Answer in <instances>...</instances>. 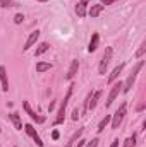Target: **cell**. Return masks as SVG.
Returning <instances> with one entry per match:
<instances>
[{"mask_svg":"<svg viewBox=\"0 0 146 147\" xmlns=\"http://www.w3.org/2000/svg\"><path fill=\"white\" fill-rule=\"evenodd\" d=\"M143 65H145V60H139V62L134 65V69H132L131 75H129V77H127V80H126V84H122V92H129V91H131V87L134 86L136 75H138V72L143 69Z\"/></svg>","mask_w":146,"mask_h":147,"instance_id":"obj_1","label":"cell"},{"mask_svg":"<svg viewBox=\"0 0 146 147\" xmlns=\"http://www.w3.org/2000/svg\"><path fill=\"white\" fill-rule=\"evenodd\" d=\"M126 111H127V105L122 103L120 108L115 111L113 116L110 118V121H112V128H119V127H120V123H122V120H124V116H126Z\"/></svg>","mask_w":146,"mask_h":147,"instance_id":"obj_2","label":"cell"},{"mask_svg":"<svg viewBox=\"0 0 146 147\" xmlns=\"http://www.w3.org/2000/svg\"><path fill=\"white\" fill-rule=\"evenodd\" d=\"M112 53H113V50L112 48H107L105 50V53H103V57H102V60H100V65H98V74H107V67H108L110 60H112Z\"/></svg>","mask_w":146,"mask_h":147,"instance_id":"obj_3","label":"cell"},{"mask_svg":"<svg viewBox=\"0 0 146 147\" xmlns=\"http://www.w3.org/2000/svg\"><path fill=\"white\" fill-rule=\"evenodd\" d=\"M119 92H122V82H120V80L112 86V89H110V92H108V98H107V101H105V106H110V105L115 101V98L119 96Z\"/></svg>","mask_w":146,"mask_h":147,"instance_id":"obj_4","label":"cell"},{"mask_svg":"<svg viewBox=\"0 0 146 147\" xmlns=\"http://www.w3.org/2000/svg\"><path fill=\"white\" fill-rule=\"evenodd\" d=\"M24 130H26V134H28V135H29V137L36 142L38 147H43V142H41V139H40V135H38L36 128H35L31 123H26V125H24Z\"/></svg>","mask_w":146,"mask_h":147,"instance_id":"obj_5","label":"cell"},{"mask_svg":"<svg viewBox=\"0 0 146 147\" xmlns=\"http://www.w3.org/2000/svg\"><path fill=\"white\" fill-rule=\"evenodd\" d=\"M102 94H103V91H96V92H89V98H88V105H86V110H95L96 108V105H98V101H100V98H102Z\"/></svg>","mask_w":146,"mask_h":147,"instance_id":"obj_6","label":"cell"},{"mask_svg":"<svg viewBox=\"0 0 146 147\" xmlns=\"http://www.w3.org/2000/svg\"><path fill=\"white\" fill-rule=\"evenodd\" d=\"M23 108H24V111L31 116V120H35L36 123H43V121H45V116H40L36 111L31 110V106H29V103H28V101H23Z\"/></svg>","mask_w":146,"mask_h":147,"instance_id":"obj_7","label":"cell"},{"mask_svg":"<svg viewBox=\"0 0 146 147\" xmlns=\"http://www.w3.org/2000/svg\"><path fill=\"white\" fill-rule=\"evenodd\" d=\"M89 2L91 0H79L76 3V14H77V17H86V9H88Z\"/></svg>","mask_w":146,"mask_h":147,"instance_id":"obj_8","label":"cell"},{"mask_svg":"<svg viewBox=\"0 0 146 147\" xmlns=\"http://www.w3.org/2000/svg\"><path fill=\"white\" fill-rule=\"evenodd\" d=\"M38 38H40V31H33L29 36H28V39H26V43H24V51H28L31 46H35V43L38 41Z\"/></svg>","mask_w":146,"mask_h":147,"instance_id":"obj_9","label":"cell"},{"mask_svg":"<svg viewBox=\"0 0 146 147\" xmlns=\"http://www.w3.org/2000/svg\"><path fill=\"white\" fill-rule=\"evenodd\" d=\"M124 67H126V63H119L113 70H112V74L108 75V84H113L117 79H119V75L122 74V70H124Z\"/></svg>","mask_w":146,"mask_h":147,"instance_id":"obj_10","label":"cell"},{"mask_svg":"<svg viewBox=\"0 0 146 147\" xmlns=\"http://www.w3.org/2000/svg\"><path fill=\"white\" fill-rule=\"evenodd\" d=\"M0 82H2V91L7 92L9 91V79H7V70L3 65H0Z\"/></svg>","mask_w":146,"mask_h":147,"instance_id":"obj_11","label":"cell"},{"mask_svg":"<svg viewBox=\"0 0 146 147\" xmlns=\"http://www.w3.org/2000/svg\"><path fill=\"white\" fill-rule=\"evenodd\" d=\"M77 70H79V62H77V60H72V63H71V67H69V72L65 75V79H67V80H72L74 77H76V74H77Z\"/></svg>","mask_w":146,"mask_h":147,"instance_id":"obj_12","label":"cell"},{"mask_svg":"<svg viewBox=\"0 0 146 147\" xmlns=\"http://www.w3.org/2000/svg\"><path fill=\"white\" fill-rule=\"evenodd\" d=\"M98 43H100V34H98V33H93L91 41H89V46H88V51H89V53L96 51V48H98Z\"/></svg>","mask_w":146,"mask_h":147,"instance_id":"obj_13","label":"cell"},{"mask_svg":"<svg viewBox=\"0 0 146 147\" xmlns=\"http://www.w3.org/2000/svg\"><path fill=\"white\" fill-rule=\"evenodd\" d=\"M103 9H105V7H103L102 3H96V5H91V7H89V10H88L86 14H89L91 17H98V16L103 12Z\"/></svg>","mask_w":146,"mask_h":147,"instance_id":"obj_14","label":"cell"},{"mask_svg":"<svg viewBox=\"0 0 146 147\" xmlns=\"http://www.w3.org/2000/svg\"><path fill=\"white\" fill-rule=\"evenodd\" d=\"M9 118L12 120V123H14L16 130H23V121H21V116H19V113H10V115H9Z\"/></svg>","mask_w":146,"mask_h":147,"instance_id":"obj_15","label":"cell"},{"mask_svg":"<svg viewBox=\"0 0 146 147\" xmlns=\"http://www.w3.org/2000/svg\"><path fill=\"white\" fill-rule=\"evenodd\" d=\"M50 69H53L52 63H46V62H40V63H36V72L38 74H43V72H46V70H50Z\"/></svg>","mask_w":146,"mask_h":147,"instance_id":"obj_16","label":"cell"},{"mask_svg":"<svg viewBox=\"0 0 146 147\" xmlns=\"http://www.w3.org/2000/svg\"><path fill=\"white\" fill-rule=\"evenodd\" d=\"M48 48H50V45L48 43H40L36 48V53H35V57H40V55H43L45 51H48Z\"/></svg>","mask_w":146,"mask_h":147,"instance_id":"obj_17","label":"cell"},{"mask_svg":"<svg viewBox=\"0 0 146 147\" xmlns=\"http://www.w3.org/2000/svg\"><path fill=\"white\" fill-rule=\"evenodd\" d=\"M110 118H112L110 115H105V118H103V120L100 121V125H98V134H102V132L105 130V127L110 123Z\"/></svg>","mask_w":146,"mask_h":147,"instance_id":"obj_18","label":"cell"},{"mask_svg":"<svg viewBox=\"0 0 146 147\" xmlns=\"http://www.w3.org/2000/svg\"><path fill=\"white\" fill-rule=\"evenodd\" d=\"M134 146H136V137L132 135V137H127L126 139V142H124L122 147H134Z\"/></svg>","mask_w":146,"mask_h":147,"instance_id":"obj_19","label":"cell"},{"mask_svg":"<svg viewBox=\"0 0 146 147\" xmlns=\"http://www.w3.org/2000/svg\"><path fill=\"white\" fill-rule=\"evenodd\" d=\"M145 51H146V45L143 43V45H141V48L138 50V53H136V57H138V58H141V57L145 55Z\"/></svg>","mask_w":146,"mask_h":147,"instance_id":"obj_20","label":"cell"},{"mask_svg":"<svg viewBox=\"0 0 146 147\" xmlns=\"http://www.w3.org/2000/svg\"><path fill=\"white\" fill-rule=\"evenodd\" d=\"M23 21H24V16H23V14H16V16H14V22H16V24H21Z\"/></svg>","mask_w":146,"mask_h":147,"instance_id":"obj_21","label":"cell"},{"mask_svg":"<svg viewBox=\"0 0 146 147\" xmlns=\"http://www.w3.org/2000/svg\"><path fill=\"white\" fill-rule=\"evenodd\" d=\"M98 142H100L98 139H93L91 142H88V144H84V146L86 147H98Z\"/></svg>","mask_w":146,"mask_h":147,"instance_id":"obj_22","label":"cell"},{"mask_svg":"<svg viewBox=\"0 0 146 147\" xmlns=\"http://www.w3.org/2000/svg\"><path fill=\"white\" fill-rule=\"evenodd\" d=\"M0 5L2 7H10L12 5V0H0Z\"/></svg>","mask_w":146,"mask_h":147,"instance_id":"obj_23","label":"cell"},{"mask_svg":"<svg viewBox=\"0 0 146 147\" xmlns=\"http://www.w3.org/2000/svg\"><path fill=\"white\" fill-rule=\"evenodd\" d=\"M113 2H117V0H102V5L105 7V5H112Z\"/></svg>","mask_w":146,"mask_h":147,"instance_id":"obj_24","label":"cell"},{"mask_svg":"<svg viewBox=\"0 0 146 147\" xmlns=\"http://www.w3.org/2000/svg\"><path fill=\"white\" fill-rule=\"evenodd\" d=\"M59 137H60V134H59L57 130H53V132H52V139H53V140H57Z\"/></svg>","mask_w":146,"mask_h":147,"instance_id":"obj_25","label":"cell"},{"mask_svg":"<svg viewBox=\"0 0 146 147\" xmlns=\"http://www.w3.org/2000/svg\"><path fill=\"white\" fill-rule=\"evenodd\" d=\"M77 118H79V111H77V108H76V110L72 111V120H77Z\"/></svg>","mask_w":146,"mask_h":147,"instance_id":"obj_26","label":"cell"},{"mask_svg":"<svg viewBox=\"0 0 146 147\" xmlns=\"http://www.w3.org/2000/svg\"><path fill=\"white\" fill-rule=\"evenodd\" d=\"M110 147H119V139H113V142L110 144Z\"/></svg>","mask_w":146,"mask_h":147,"instance_id":"obj_27","label":"cell"},{"mask_svg":"<svg viewBox=\"0 0 146 147\" xmlns=\"http://www.w3.org/2000/svg\"><path fill=\"white\" fill-rule=\"evenodd\" d=\"M84 144H86V140H83V139H81V140L77 142V147H84Z\"/></svg>","mask_w":146,"mask_h":147,"instance_id":"obj_28","label":"cell"},{"mask_svg":"<svg viewBox=\"0 0 146 147\" xmlns=\"http://www.w3.org/2000/svg\"><path fill=\"white\" fill-rule=\"evenodd\" d=\"M71 146H72V140H71V142H69V144H67L65 147H71Z\"/></svg>","mask_w":146,"mask_h":147,"instance_id":"obj_29","label":"cell"},{"mask_svg":"<svg viewBox=\"0 0 146 147\" xmlns=\"http://www.w3.org/2000/svg\"><path fill=\"white\" fill-rule=\"evenodd\" d=\"M38 2H48V0H38Z\"/></svg>","mask_w":146,"mask_h":147,"instance_id":"obj_30","label":"cell"},{"mask_svg":"<svg viewBox=\"0 0 146 147\" xmlns=\"http://www.w3.org/2000/svg\"><path fill=\"white\" fill-rule=\"evenodd\" d=\"M0 132H2V128H0Z\"/></svg>","mask_w":146,"mask_h":147,"instance_id":"obj_31","label":"cell"}]
</instances>
